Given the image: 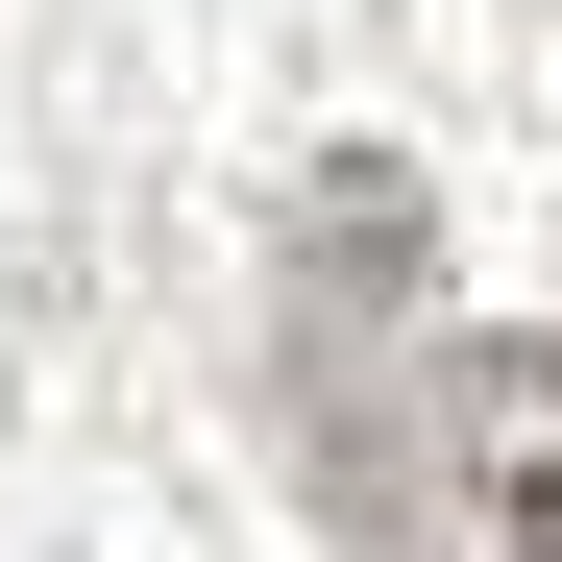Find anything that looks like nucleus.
I'll return each mask as SVG.
<instances>
[{"mask_svg":"<svg viewBox=\"0 0 562 562\" xmlns=\"http://www.w3.org/2000/svg\"><path fill=\"white\" fill-rule=\"evenodd\" d=\"M416 294H440V196H416V147H318V196H294V464L342 490L367 562H464L440 464H416V392H440V367L392 342Z\"/></svg>","mask_w":562,"mask_h":562,"instance_id":"f257e3e1","label":"nucleus"},{"mask_svg":"<svg viewBox=\"0 0 562 562\" xmlns=\"http://www.w3.org/2000/svg\"><path fill=\"white\" fill-rule=\"evenodd\" d=\"M440 416L490 440V538L562 562V342H464V367H440Z\"/></svg>","mask_w":562,"mask_h":562,"instance_id":"f03ea898","label":"nucleus"}]
</instances>
